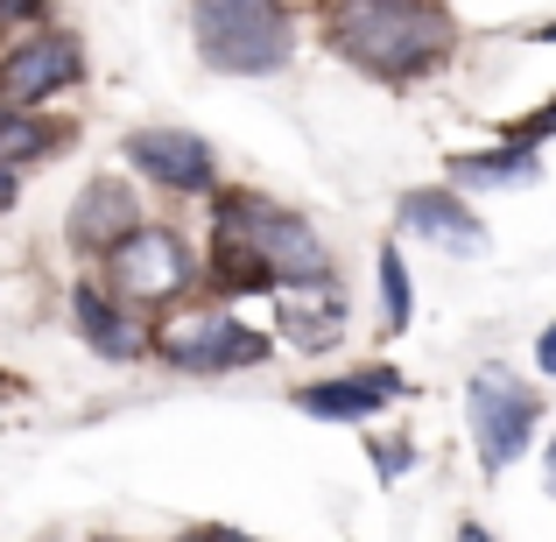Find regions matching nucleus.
Listing matches in <instances>:
<instances>
[{"instance_id": "1a4fd4ad", "label": "nucleus", "mask_w": 556, "mask_h": 542, "mask_svg": "<svg viewBox=\"0 0 556 542\" xmlns=\"http://www.w3.org/2000/svg\"><path fill=\"white\" fill-rule=\"evenodd\" d=\"M141 218L149 212H141V190L127 177H85L78 198H71V212H64V247L78 261H99L121 232H135Z\"/></svg>"}, {"instance_id": "dca6fc26", "label": "nucleus", "mask_w": 556, "mask_h": 542, "mask_svg": "<svg viewBox=\"0 0 556 542\" xmlns=\"http://www.w3.org/2000/svg\"><path fill=\"white\" fill-rule=\"evenodd\" d=\"M374 289H380V339H402L408 317H416V297H408V261L394 240H380L374 254Z\"/></svg>"}, {"instance_id": "6e6552de", "label": "nucleus", "mask_w": 556, "mask_h": 542, "mask_svg": "<svg viewBox=\"0 0 556 542\" xmlns=\"http://www.w3.org/2000/svg\"><path fill=\"white\" fill-rule=\"evenodd\" d=\"M121 155L141 184L169 190V198H212L218 190V149L198 127H135L121 141Z\"/></svg>"}, {"instance_id": "7ed1b4c3", "label": "nucleus", "mask_w": 556, "mask_h": 542, "mask_svg": "<svg viewBox=\"0 0 556 542\" xmlns=\"http://www.w3.org/2000/svg\"><path fill=\"white\" fill-rule=\"evenodd\" d=\"M190 50L218 78H275L296 64V8L289 0H190Z\"/></svg>"}, {"instance_id": "423d86ee", "label": "nucleus", "mask_w": 556, "mask_h": 542, "mask_svg": "<svg viewBox=\"0 0 556 542\" xmlns=\"http://www.w3.org/2000/svg\"><path fill=\"white\" fill-rule=\"evenodd\" d=\"M465 423H472V451H479V472L501 479L507 465L529 451L535 423H543V402H535L529 380H515L507 366H479L472 388H465Z\"/></svg>"}, {"instance_id": "6ab92c4d", "label": "nucleus", "mask_w": 556, "mask_h": 542, "mask_svg": "<svg viewBox=\"0 0 556 542\" xmlns=\"http://www.w3.org/2000/svg\"><path fill=\"white\" fill-rule=\"evenodd\" d=\"M374 465H380V479H402L408 472V444H374Z\"/></svg>"}, {"instance_id": "4be33fe9", "label": "nucleus", "mask_w": 556, "mask_h": 542, "mask_svg": "<svg viewBox=\"0 0 556 542\" xmlns=\"http://www.w3.org/2000/svg\"><path fill=\"white\" fill-rule=\"evenodd\" d=\"M458 542H493V535H486V521H458Z\"/></svg>"}, {"instance_id": "b1692460", "label": "nucleus", "mask_w": 556, "mask_h": 542, "mask_svg": "<svg viewBox=\"0 0 556 542\" xmlns=\"http://www.w3.org/2000/svg\"><path fill=\"white\" fill-rule=\"evenodd\" d=\"M177 542H218V529H190V535H177Z\"/></svg>"}, {"instance_id": "ddd939ff", "label": "nucleus", "mask_w": 556, "mask_h": 542, "mask_svg": "<svg viewBox=\"0 0 556 542\" xmlns=\"http://www.w3.org/2000/svg\"><path fill=\"white\" fill-rule=\"evenodd\" d=\"M275 303V339L296 353H331L345 339V282H303V289H268Z\"/></svg>"}, {"instance_id": "f257e3e1", "label": "nucleus", "mask_w": 556, "mask_h": 542, "mask_svg": "<svg viewBox=\"0 0 556 542\" xmlns=\"http://www.w3.org/2000/svg\"><path fill=\"white\" fill-rule=\"evenodd\" d=\"M325 50L367 85H422L458 56L451 0H325L317 8Z\"/></svg>"}, {"instance_id": "9b49d317", "label": "nucleus", "mask_w": 556, "mask_h": 542, "mask_svg": "<svg viewBox=\"0 0 556 542\" xmlns=\"http://www.w3.org/2000/svg\"><path fill=\"white\" fill-rule=\"evenodd\" d=\"M402 388H408V380L394 374L388 360H374V366H353V374L311 380V388H296L289 402H296L311 423H374V416H380V408H388Z\"/></svg>"}, {"instance_id": "4468645a", "label": "nucleus", "mask_w": 556, "mask_h": 542, "mask_svg": "<svg viewBox=\"0 0 556 542\" xmlns=\"http://www.w3.org/2000/svg\"><path fill=\"white\" fill-rule=\"evenodd\" d=\"M78 141V127L56 121L50 106H8L0 99V163L8 169H28V163H50Z\"/></svg>"}, {"instance_id": "f3484780", "label": "nucleus", "mask_w": 556, "mask_h": 542, "mask_svg": "<svg viewBox=\"0 0 556 542\" xmlns=\"http://www.w3.org/2000/svg\"><path fill=\"white\" fill-rule=\"evenodd\" d=\"M501 141H529V149H543V141H556V92L543 99L535 113H521V121L501 127Z\"/></svg>"}, {"instance_id": "20e7f679", "label": "nucleus", "mask_w": 556, "mask_h": 542, "mask_svg": "<svg viewBox=\"0 0 556 542\" xmlns=\"http://www.w3.org/2000/svg\"><path fill=\"white\" fill-rule=\"evenodd\" d=\"M198 268H204L198 247H190L177 226H163V218H141L135 232H121V240L99 254V282H106L127 311H141L149 325L198 297Z\"/></svg>"}, {"instance_id": "0eeeda50", "label": "nucleus", "mask_w": 556, "mask_h": 542, "mask_svg": "<svg viewBox=\"0 0 556 542\" xmlns=\"http://www.w3.org/2000/svg\"><path fill=\"white\" fill-rule=\"evenodd\" d=\"M78 85H85V36L64 22L22 28L0 50V99L8 106H50V99L78 92Z\"/></svg>"}, {"instance_id": "f8f14e48", "label": "nucleus", "mask_w": 556, "mask_h": 542, "mask_svg": "<svg viewBox=\"0 0 556 542\" xmlns=\"http://www.w3.org/2000/svg\"><path fill=\"white\" fill-rule=\"evenodd\" d=\"M71 325H78V339L92 345L99 360H113V366L149 360V317L127 311L106 282H78L71 289Z\"/></svg>"}, {"instance_id": "f03ea898", "label": "nucleus", "mask_w": 556, "mask_h": 542, "mask_svg": "<svg viewBox=\"0 0 556 542\" xmlns=\"http://www.w3.org/2000/svg\"><path fill=\"white\" fill-rule=\"evenodd\" d=\"M212 232L240 240L254 254V268L268 275V289H303V282H331L339 275L331 240L303 212L275 204L268 190H212Z\"/></svg>"}, {"instance_id": "393cba45", "label": "nucleus", "mask_w": 556, "mask_h": 542, "mask_svg": "<svg viewBox=\"0 0 556 542\" xmlns=\"http://www.w3.org/2000/svg\"><path fill=\"white\" fill-rule=\"evenodd\" d=\"M543 479H549V493H556V437H549V472Z\"/></svg>"}, {"instance_id": "a211bd4d", "label": "nucleus", "mask_w": 556, "mask_h": 542, "mask_svg": "<svg viewBox=\"0 0 556 542\" xmlns=\"http://www.w3.org/2000/svg\"><path fill=\"white\" fill-rule=\"evenodd\" d=\"M56 14V0H0V28H14V36H22V28H42Z\"/></svg>"}, {"instance_id": "9d476101", "label": "nucleus", "mask_w": 556, "mask_h": 542, "mask_svg": "<svg viewBox=\"0 0 556 542\" xmlns=\"http://www.w3.org/2000/svg\"><path fill=\"white\" fill-rule=\"evenodd\" d=\"M394 218H402L416 240H430L437 254H458V261H479V254H486V218H479L451 184H416V190H402Z\"/></svg>"}, {"instance_id": "412c9836", "label": "nucleus", "mask_w": 556, "mask_h": 542, "mask_svg": "<svg viewBox=\"0 0 556 542\" xmlns=\"http://www.w3.org/2000/svg\"><path fill=\"white\" fill-rule=\"evenodd\" d=\"M14 204H22V169H8V163H0V218H8Z\"/></svg>"}, {"instance_id": "39448f33", "label": "nucleus", "mask_w": 556, "mask_h": 542, "mask_svg": "<svg viewBox=\"0 0 556 542\" xmlns=\"http://www.w3.org/2000/svg\"><path fill=\"white\" fill-rule=\"evenodd\" d=\"M275 339L226 311V303H177L149 325V360H163L169 374L190 380H218V374H247V366H268Z\"/></svg>"}, {"instance_id": "2eb2a0df", "label": "nucleus", "mask_w": 556, "mask_h": 542, "mask_svg": "<svg viewBox=\"0 0 556 542\" xmlns=\"http://www.w3.org/2000/svg\"><path fill=\"white\" fill-rule=\"evenodd\" d=\"M451 177H458V184H493V190L543 184V149H529V141H493V149H465V155H451Z\"/></svg>"}, {"instance_id": "5701e85b", "label": "nucleus", "mask_w": 556, "mask_h": 542, "mask_svg": "<svg viewBox=\"0 0 556 542\" xmlns=\"http://www.w3.org/2000/svg\"><path fill=\"white\" fill-rule=\"evenodd\" d=\"M529 42H556V22H535V28H529Z\"/></svg>"}, {"instance_id": "aec40b11", "label": "nucleus", "mask_w": 556, "mask_h": 542, "mask_svg": "<svg viewBox=\"0 0 556 542\" xmlns=\"http://www.w3.org/2000/svg\"><path fill=\"white\" fill-rule=\"evenodd\" d=\"M535 374H549V380H556V325L535 331Z\"/></svg>"}]
</instances>
